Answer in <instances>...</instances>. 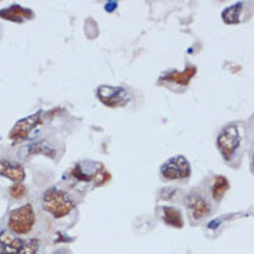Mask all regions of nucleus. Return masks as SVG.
Returning <instances> with one entry per match:
<instances>
[{
	"label": "nucleus",
	"mask_w": 254,
	"mask_h": 254,
	"mask_svg": "<svg viewBox=\"0 0 254 254\" xmlns=\"http://www.w3.org/2000/svg\"><path fill=\"white\" fill-rule=\"evenodd\" d=\"M75 207L74 200L71 199L68 193L60 189H48L43 194V208L55 218H64L67 217Z\"/></svg>",
	"instance_id": "1"
},
{
	"label": "nucleus",
	"mask_w": 254,
	"mask_h": 254,
	"mask_svg": "<svg viewBox=\"0 0 254 254\" xmlns=\"http://www.w3.org/2000/svg\"><path fill=\"white\" fill-rule=\"evenodd\" d=\"M163 221L167 225L174 228H184V218H182V213L178 208L171 206H163Z\"/></svg>",
	"instance_id": "12"
},
{
	"label": "nucleus",
	"mask_w": 254,
	"mask_h": 254,
	"mask_svg": "<svg viewBox=\"0 0 254 254\" xmlns=\"http://www.w3.org/2000/svg\"><path fill=\"white\" fill-rule=\"evenodd\" d=\"M0 18L13 21V22H21L24 20H31L34 18V13L28 8L21 7L20 4H11L8 8L0 10Z\"/></svg>",
	"instance_id": "10"
},
{
	"label": "nucleus",
	"mask_w": 254,
	"mask_h": 254,
	"mask_svg": "<svg viewBox=\"0 0 254 254\" xmlns=\"http://www.w3.org/2000/svg\"><path fill=\"white\" fill-rule=\"evenodd\" d=\"M229 190V181L224 175H217L214 178L213 188H211V194L214 200H221L224 197V194Z\"/></svg>",
	"instance_id": "13"
},
{
	"label": "nucleus",
	"mask_w": 254,
	"mask_h": 254,
	"mask_svg": "<svg viewBox=\"0 0 254 254\" xmlns=\"http://www.w3.org/2000/svg\"><path fill=\"white\" fill-rule=\"evenodd\" d=\"M42 120V111H38L32 116H29L27 118H22L20 121H17L15 125H14L10 133H8V137L13 143H20V142H24L27 140L29 133L38 127V124H41Z\"/></svg>",
	"instance_id": "7"
},
{
	"label": "nucleus",
	"mask_w": 254,
	"mask_h": 254,
	"mask_svg": "<svg viewBox=\"0 0 254 254\" xmlns=\"http://www.w3.org/2000/svg\"><path fill=\"white\" fill-rule=\"evenodd\" d=\"M55 254H69L68 250H59V252H56Z\"/></svg>",
	"instance_id": "16"
},
{
	"label": "nucleus",
	"mask_w": 254,
	"mask_h": 254,
	"mask_svg": "<svg viewBox=\"0 0 254 254\" xmlns=\"http://www.w3.org/2000/svg\"><path fill=\"white\" fill-rule=\"evenodd\" d=\"M242 8H243V4H242V3H236L234 6L225 8L224 13H222V20H224V22H225V24H229V25L239 24V21H241Z\"/></svg>",
	"instance_id": "14"
},
{
	"label": "nucleus",
	"mask_w": 254,
	"mask_h": 254,
	"mask_svg": "<svg viewBox=\"0 0 254 254\" xmlns=\"http://www.w3.org/2000/svg\"><path fill=\"white\" fill-rule=\"evenodd\" d=\"M0 175L11 179L14 184H22L25 179V170L18 163L10 160H0Z\"/></svg>",
	"instance_id": "9"
},
{
	"label": "nucleus",
	"mask_w": 254,
	"mask_h": 254,
	"mask_svg": "<svg viewBox=\"0 0 254 254\" xmlns=\"http://www.w3.org/2000/svg\"><path fill=\"white\" fill-rule=\"evenodd\" d=\"M186 206H188V210H189L192 220L194 221L204 218L211 211V206H210L208 200L204 196H201L200 193H190L186 197Z\"/></svg>",
	"instance_id": "8"
},
{
	"label": "nucleus",
	"mask_w": 254,
	"mask_h": 254,
	"mask_svg": "<svg viewBox=\"0 0 254 254\" xmlns=\"http://www.w3.org/2000/svg\"><path fill=\"white\" fill-rule=\"evenodd\" d=\"M8 193L13 199H22L27 194V186L24 184H13L8 189Z\"/></svg>",
	"instance_id": "15"
},
{
	"label": "nucleus",
	"mask_w": 254,
	"mask_h": 254,
	"mask_svg": "<svg viewBox=\"0 0 254 254\" xmlns=\"http://www.w3.org/2000/svg\"><path fill=\"white\" fill-rule=\"evenodd\" d=\"M35 222H36V215H35L34 207L32 204H24V206L17 207L10 211L8 220H7V228L11 231L13 235H28L34 229Z\"/></svg>",
	"instance_id": "2"
},
{
	"label": "nucleus",
	"mask_w": 254,
	"mask_h": 254,
	"mask_svg": "<svg viewBox=\"0 0 254 254\" xmlns=\"http://www.w3.org/2000/svg\"><path fill=\"white\" fill-rule=\"evenodd\" d=\"M39 246L38 238L21 239L10 232L0 234V254H36Z\"/></svg>",
	"instance_id": "3"
},
{
	"label": "nucleus",
	"mask_w": 254,
	"mask_h": 254,
	"mask_svg": "<svg viewBox=\"0 0 254 254\" xmlns=\"http://www.w3.org/2000/svg\"><path fill=\"white\" fill-rule=\"evenodd\" d=\"M97 99L107 107H124L130 100L129 92L120 86H110V85H102L96 90Z\"/></svg>",
	"instance_id": "4"
},
{
	"label": "nucleus",
	"mask_w": 254,
	"mask_h": 254,
	"mask_svg": "<svg viewBox=\"0 0 254 254\" xmlns=\"http://www.w3.org/2000/svg\"><path fill=\"white\" fill-rule=\"evenodd\" d=\"M194 75H196V67L190 65L185 71H172L170 74H167V75L163 76V81L175 82L179 83V85H188Z\"/></svg>",
	"instance_id": "11"
},
{
	"label": "nucleus",
	"mask_w": 254,
	"mask_h": 254,
	"mask_svg": "<svg viewBox=\"0 0 254 254\" xmlns=\"http://www.w3.org/2000/svg\"><path fill=\"white\" fill-rule=\"evenodd\" d=\"M161 175L168 181L186 179L190 175V164L184 156H175L167 160L161 167Z\"/></svg>",
	"instance_id": "6"
},
{
	"label": "nucleus",
	"mask_w": 254,
	"mask_h": 254,
	"mask_svg": "<svg viewBox=\"0 0 254 254\" xmlns=\"http://www.w3.org/2000/svg\"><path fill=\"white\" fill-rule=\"evenodd\" d=\"M217 144H218L221 154L227 160H231V157L234 156V153L241 144V133H239L238 127L236 125L225 127L218 135Z\"/></svg>",
	"instance_id": "5"
}]
</instances>
